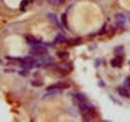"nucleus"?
Returning <instances> with one entry per match:
<instances>
[{
    "label": "nucleus",
    "instance_id": "obj_11",
    "mask_svg": "<svg viewBox=\"0 0 130 122\" xmlns=\"http://www.w3.org/2000/svg\"><path fill=\"white\" fill-rule=\"evenodd\" d=\"M48 17L51 19V21L55 24V25H56L57 27H59V28H61V24L58 22V20H57V18H56V16H55L54 14H52V13H49L48 14Z\"/></svg>",
    "mask_w": 130,
    "mask_h": 122
},
{
    "label": "nucleus",
    "instance_id": "obj_23",
    "mask_svg": "<svg viewBox=\"0 0 130 122\" xmlns=\"http://www.w3.org/2000/svg\"><path fill=\"white\" fill-rule=\"evenodd\" d=\"M60 2H61V4H62V3L64 2V0H60Z\"/></svg>",
    "mask_w": 130,
    "mask_h": 122
},
{
    "label": "nucleus",
    "instance_id": "obj_18",
    "mask_svg": "<svg viewBox=\"0 0 130 122\" xmlns=\"http://www.w3.org/2000/svg\"><path fill=\"white\" fill-rule=\"evenodd\" d=\"M27 4H28V1H27V0H23V1L21 2V4H20V6H21V8H24Z\"/></svg>",
    "mask_w": 130,
    "mask_h": 122
},
{
    "label": "nucleus",
    "instance_id": "obj_7",
    "mask_svg": "<svg viewBox=\"0 0 130 122\" xmlns=\"http://www.w3.org/2000/svg\"><path fill=\"white\" fill-rule=\"evenodd\" d=\"M94 118H95V115L93 114V111L85 112L82 114V120L83 121H92V120H94Z\"/></svg>",
    "mask_w": 130,
    "mask_h": 122
},
{
    "label": "nucleus",
    "instance_id": "obj_24",
    "mask_svg": "<svg viewBox=\"0 0 130 122\" xmlns=\"http://www.w3.org/2000/svg\"><path fill=\"white\" fill-rule=\"evenodd\" d=\"M0 63H1V60H0Z\"/></svg>",
    "mask_w": 130,
    "mask_h": 122
},
{
    "label": "nucleus",
    "instance_id": "obj_21",
    "mask_svg": "<svg viewBox=\"0 0 130 122\" xmlns=\"http://www.w3.org/2000/svg\"><path fill=\"white\" fill-rule=\"evenodd\" d=\"M105 28H106V26L104 25V26L101 28V30L99 31V34H103V33H105V31H106V30H105Z\"/></svg>",
    "mask_w": 130,
    "mask_h": 122
},
{
    "label": "nucleus",
    "instance_id": "obj_16",
    "mask_svg": "<svg viewBox=\"0 0 130 122\" xmlns=\"http://www.w3.org/2000/svg\"><path fill=\"white\" fill-rule=\"evenodd\" d=\"M31 84L33 86H35V87H40V86L43 85V82H42V81H40V80H34V81H32V82H31Z\"/></svg>",
    "mask_w": 130,
    "mask_h": 122
},
{
    "label": "nucleus",
    "instance_id": "obj_4",
    "mask_svg": "<svg viewBox=\"0 0 130 122\" xmlns=\"http://www.w3.org/2000/svg\"><path fill=\"white\" fill-rule=\"evenodd\" d=\"M25 39H26V42H27L29 45H31L32 47H33V46H37V45H39V44L41 43L39 40H37L35 37H33V36H31V35H26V36H25Z\"/></svg>",
    "mask_w": 130,
    "mask_h": 122
},
{
    "label": "nucleus",
    "instance_id": "obj_22",
    "mask_svg": "<svg viewBox=\"0 0 130 122\" xmlns=\"http://www.w3.org/2000/svg\"><path fill=\"white\" fill-rule=\"evenodd\" d=\"M5 72H14V70L13 69H6Z\"/></svg>",
    "mask_w": 130,
    "mask_h": 122
},
{
    "label": "nucleus",
    "instance_id": "obj_2",
    "mask_svg": "<svg viewBox=\"0 0 130 122\" xmlns=\"http://www.w3.org/2000/svg\"><path fill=\"white\" fill-rule=\"evenodd\" d=\"M79 109L82 113L91 112V111H94V106L89 102H86V100H85V101H83V102L79 103Z\"/></svg>",
    "mask_w": 130,
    "mask_h": 122
},
{
    "label": "nucleus",
    "instance_id": "obj_14",
    "mask_svg": "<svg viewBox=\"0 0 130 122\" xmlns=\"http://www.w3.org/2000/svg\"><path fill=\"white\" fill-rule=\"evenodd\" d=\"M66 41V38L62 35V34H58L55 38V42L56 43H62V42H65Z\"/></svg>",
    "mask_w": 130,
    "mask_h": 122
},
{
    "label": "nucleus",
    "instance_id": "obj_15",
    "mask_svg": "<svg viewBox=\"0 0 130 122\" xmlns=\"http://www.w3.org/2000/svg\"><path fill=\"white\" fill-rule=\"evenodd\" d=\"M61 22H62V24L66 28H68V25H67V15H66V13H63L62 14V16H61Z\"/></svg>",
    "mask_w": 130,
    "mask_h": 122
},
{
    "label": "nucleus",
    "instance_id": "obj_8",
    "mask_svg": "<svg viewBox=\"0 0 130 122\" xmlns=\"http://www.w3.org/2000/svg\"><path fill=\"white\" fill-rule=\"evenodd\" d=\"M124 22H125V17H124V15L123 14H118L116 16V24H117V26L123 27Z\"/></svg>",
    "mask_w": 130,
    "mask_h": 122
},
{
    "label": "nucleus",
    "instance_id": "obj_19",
    "mask_svg": "<svg viewBox=\"0 0 130 122\" xmlns=\"http://www.w3.org/2000/svg\"><path fill=\"white\" fill-rule=\"evenodd\" d=\"M124 84H125L126 86H128V87H130V77H128V78H126V80H125V82H124Z\"/></svg>",
    "mask_w": 130,
    "mask_h": 122
},
{
    "label": "nucleus",
    "instance_id": "obj_1",
    "mask_svg": "<svg viewBox=\"0 0 130 122\" xmlns=\"http://www.w3.org/2000/svg\"><path fill=\"white\" fill-rule=\"evenodd\" d=\"M30 54H32L34 56H44L47 54V49L40 45L33 46L30 50Z\"/></svg>",
    "mask_w": 130,
    "mask_h": 122
},
{
    "label": "nucleus",
    "instance_id": "obj_5",
    "mask_svg": "<svg viewBox=\"0 0 130 122\" xmlns=\"http://www.w3.org/2000/svg\"><path fill=\"white\" fill-rule=\"evenodd\" d=\"M61 93V89L58 88H53V89H48L47 93L44 95V97H50V96H57Z\"/></svg>",
    "mask_w": 130,
    "mask_h": 122
},
{
    "label": "nucleus",
    "instance_id": "obj_9",
    "mask_svg": "<svg viewBox=\"0 0 130 122\" xmlns=\"http://www.w3.org/2000/svg\"><path fill=\"white\" fill-rule=\"evenodd\" d=\"M110 63H111V65H112L113 67H121V65H122V59H121V57H116V58L111 60Z\"/></svg>",
    "mask_w": 130,
    "mask_h": 122
},
{
    "label": "nucleus",
    "instance_id": "obj_17",
    "mask_svg": "<svg viewBox=\"0 0 130 122\" xmlns=\"http://www.w3.org/2000/svg\"><path fill=\"white\" fill-rule=\"evenodd\" d=\"M122 51H123V47H121V46H120V47H117V48L114 49V52H115L116 55H118V54H120V55L123 54Z\"/></svg>",
    "mask_w": 130,
    "mask_h": 122
},
{
    "label": "nucleus",
    "instance_id": "obj_13",
    "mask_svg": "<svg viewBox=\"0 0 130 122\" xmlns=\"http://www.w3.org/2000/svg\"><path fill=\"white\" fill-rule=\"evenodd\" d=\"M57 55H58V57H59L60 59H62V60L68 59V57H69V53H68V52H66V51L58 52V53H57Z\"/></svg>",
    "mask_w": 130,
    "mask_h": 122
},
{
    "label": "nucleus",
    "instance_id": "obj_6",
    "mask_svg": "<svg viewBox=\"0 0 130 122\" xmlns=\"http://www.w3.org/2000/svg\"><path fill=\"white\" fill-rule=\"evenodd\" d=\"M67 44L69 46H77L78 44H80L82 42V38L80 37H77V38H72L70 40H67Z\"/></svg>",
    "mask_w": 130,
    "mask_h": 122
},
{
    "label": "nucleus",
    "instance_id": "obj_10",
    "mask_svg": "<svg viewBox=\"0 0 130 122\" xmlns=\"http://www.w3.org/2000/svg\"><path fill=\"white\" fill-rule=\"evenodd\" d=\"M117 91H118V93H119L121 96H123V97H130V91L127 90L126 88H124V87H119V88L117 89Z\"/></svg>",
    "mask_w": 130,
    "mask_h": 122
},
{
    "label": "nucleus",
    "instance_id": "obj_20",
    "mask_svg": "<svg viewBox=\"0 0 130 122\" xmlns=\"http://www.w3.org/2000/svg\"><path fill=\"white\" fill-rule=\"evenodd\" d=\"M49 1H50L51 3H53V4H61L60 0H49Z\"/></svg>",
    "mask_w": 130,
    "mask_h": 122
},
{
    "label": "nucleus",
    "instance_id": "obj_12",
    "mask_svg": "<svg viewBox=\"0 0 130 122\" xmlns=\"http://www.w3.org/2000/svg\"><path fill=\"white\" fill-rule=\"evenodd\" d=\"M75 98H76V100L78 101L79 103H80V102H83V101L86 100V96H85L83 93H76V94H75Z\"/></svg>",
    "mask_w": 130,
    "mask_h": 122
},
{
    "label": "nucleus",
    "instance_id": "obj_3",
    "mask_svg": "<svg viewBox=\"0 0 130 122\" xmlns=\"http://www.w3.org/2000/svg\"><path fill=\"white\" fill-rule=\"evenodd\" d=\"M69 86H70V84L68 83V82H65V81H60V82H57L56 84H53V85H51L50 87H48L47 88V90L48 89H53V88H58V89H67V88H69Z\"/></svg>",
    "mask_w": 130,
    "mask_h": 122
}]
</instances>
